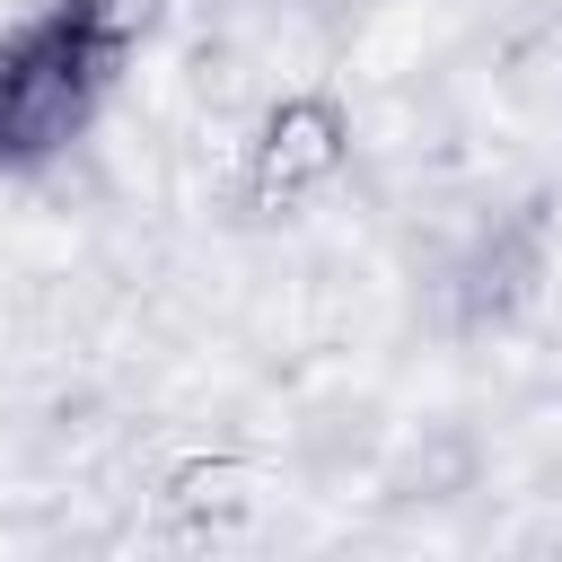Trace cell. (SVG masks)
<instances>
[{
  "mask_svg": "<svg viewBox=\"0 0 562 562\" xmlns=\"http://www.w3.org/2000/svg\"><path fill=\"white\" fill-rule=\"evenodd\" d=\"M255 501H263V465L237 457V448L176 457L167 483H158V509H167V527H184V536H220V527H237Z\"/></svg>",
  "mask_w": 562,
  "mask_h": 562,
  "instance_id": "cell-3",
  "label": "cell"
},
{
  "mask_svg": "<svg viewBox=\"0 0 562 562\" xmlns=\"http://www.w3.org/2000/svg\"><path fill=\"white\" fill-rule=\"evenodd\" d=\"M97 44H114V53H132L149 26H158V0H61Z\"/></svg>",
  "mask_w": 562,
  "mask_h": 562,
  "instance_id": "cell-4",
  "label": "cell"
},
{
  "mask_svg": "<svg viewBox=\"0 0 562 562\" xmlns=\"http://www.w3.org/2000/svg\"><path fill=\"white\" fill-rule=\"evenodd\" d=\"M114 70H123V53L97 44L61 0L44 18H26L18 35H0V176L61 167L88 140Z\"/></svg>",
  "mask_w": 562,
  "mask_h": 562,
  "instance_id": "cell-1",
  "label": "cell"
},
{
  "mask_svg": "<svg viewBox=\"0 0 562 562\" xmlns=\"http://www.w3.org/2000/svg\"><path fill=\"white\" fill-rule=\"evenodd\" d=\"M342 158H351V114H342L325 88H290V97H272V105L255 114L237 176H246V202H255V211H290V202H307L316 184H334Z\"/></svg>",
  "mask_w": 562,
  "mask_h": 562,
  "instance_id": "cell-2",
  "label": "cell"
}]
</instances>
